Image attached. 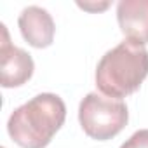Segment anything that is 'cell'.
I'll use <instances>...</instances> for the list:
<instances>
[{
    "instance_id": "cell-1",
    "label": "cell",
    "mask_w": 148,
    "mask_h": 148,
    "mask_svg": "<svg viewBox=\"0 0 148 148\" xmlns=\"http://www.w3.org/2000/svg\"><path fill=\"white\" fill-rule=\"evenodd\" d=\"M64 119V101L58 94L42 92L11 113L7 132L21 148H45Z\"/></svg>"
},
{
    "instance_id": "cell-2",
    "label": "cell",
    "mask_w": 148,
    "mask_h": 148,
    "mask_svg": "<svg viewBox=\"0 0 148 148\" xmlns=\"http://www.w3.org/2000/svg\"><path fill=\"white\" fill-rule=\"evenodd\" d=\"M148 77V51L134 40H124L108 51L96 68L98 89L115 99L131 96Z\"/></svg>"
},
{
    "instance_id": "cell-7",
    "label": "cell",
    "mask_w": 148,
    "mask_h": 148,
    "mask_svg": "<svg viewBox=\"0 0 148 148\" xmlns=\"http://www.w3.org/2000/svg\"><path fill=\"white\" fill-rule=\"evenodd\" d=\"M120 148H148V129L136 131Z\"/></svg>"
},
{
    "instance_id": "cell-4",
    "label": "cell",
    "mask_w": 148,
    "mask_h": 148,
    "mask_svg": "<svg viewBox=\"0 0 148 148\" xmlns=\"http://www.w3.org/2000/svg\"><path fill=\"white\" fill-rule=\"evenodd\" d=\"M2 28V45H0V84L2 87H19L26 84L35 70V63L32 56L12 45L9 40V32L5 25H0Z\"/></svg>"
},
{
    "instance_id": "cell-6",
    "label": "cell",
    "mask_w": 148,
    "mask_h": 148,
    "mask_svg": "<svg viewBox=\"0 0 148 148\" xmlns=\"http://www.w3.org/2000/svg\"><path fill=\"white\" fill-rule=\"evenodd\" d=\"M120 32L141 45L148 44V0H122L117 5Z\"/></svg>"
},
{
    "instance_id": "cell-5",
    "label": "cell",
    "mask_w": 148,
    "mask_h": 148,
    "mask_svg": "<svg viewBox=\"0 0 148 148\" xmlns=\"http://www.w3.org/2000/svg\"><path fill=\"white\" fill-rule=\"evenodd\" d=\"M18 25L23 38L35 49H45L54 40L56 26H54L52 16L42 7L30 5L23 9V12L19 14Z\"/></svg>"
},
{
    "instance_id": "cell-3",
    "label": "cell",
    "mask_w": 148,
    "mask_h": 148,
    "mask_svg": "<svg viewBox=\"0 0 148 148\" xmlns=\"http://www.w3.org/2000/svg\"><path fill=\"white\" fill-rule=\"evenodd\" d=\"M129 112L122 99L89 92L79 106V122L84 132L98 141L115 138L127 124Z\"/></svg>"
},
{
    "instance_id": "cell-8",
    "label": "cell",
    "mask_w": 148,
    "mask_h": 148,
    "mask_svg": "<svg viewBox=\"0 0 148 148\" xmlns=\"http://www.w3.org/2000/svg\"><path fill=\"white\" fill-rule=\"evenodd\" d=\"M110 4L108 2H105V4H98V5H91V4H79V7H82V9H86V11H103V9H106Z\"/></svg>"
}]
</instances>
